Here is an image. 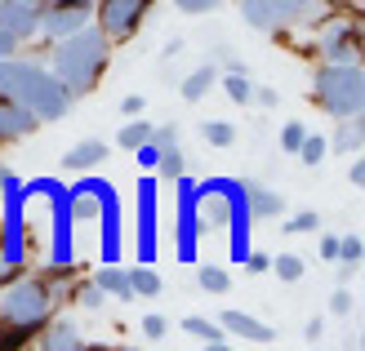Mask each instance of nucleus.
<instances>
[{"instance_id": "c9c22d12", "label": "nucleus", "mask_w": 365, "mask_h": 351, "mask_svg": "<svg viewBox=\"0 0 365 351\" xmlns=\"http://www.w3.org/2000/svg\"><path fill=\"white\" fill-rule=\"evenodd\" d=\"M245 271H254V276L272 271V258H267V253H250V258H245Z\"/></svg>"}, {"instance_id": "4c0bfd02", "label": "nucleus", "mask_w": 365, "mask_h": 351, "mask_svg": "<svg viewBox=\"0 0 365 351\" xmlns=\"http://www.w3.org/2000/svg\"><path fill=\"white\" fill-rule=\"evenodd\" d=\"M9 53H18V41L9 31H0V58H9Z\"/></svg>"}, {"instance_id": "39448f33", "label": "nucleus", "mask_w": 365, "mask_h": 351, "mask_svg": "<svg viewBox=\"0 0 365 351\" xmlns=\"http://www.w3.org/2000/svg\"><path fill=\"white\" fill-rule=\"evenodd\" d=\"M152 5H156V0H94V27L112 45H125V41L138 36L143 23H148Z\"/></svg>"}, {"instance_id": "a211bd4d", "label": "nucleus", "mask_w": 365, "mask_h": 351, "mask_svg": "<svg viewBox=\"0 0 365 351\" xmlns=\"http://www.w3.org/2000/svg\"><path fill=\"white\" fill-rule=\"evenodd\" d=\"M148 138H152V120H130V125H120V134H116V142L125 152H138Z\"/></svg>"}, {"instance_id": "e433bc0d", "label": "nucleus", "mask_w": 365, "mask_h": 351, "mask_svg": "<svg viewBox=\"0 0 365 351\" xmlns=\"http://www.w3.org/2000/svg\"><path fill=\"white\" fill-rule=\"evenodd\" d=\"M321 258H325V263H334V258H339V236H325L321 240Z\"/></svg>"}, {"instance_id": "ea45409f", "label": "nucleus", "mask_w": 365, "mask_h": 351, "mask_svg": "<svg viewBox=\"0 0 365 351\" xmlns=\"http://www.w3.org/2000/svg\"><path fill=\"white\" fill-rule=\"evenodd\" d=\"M303 334H307V338H321V334H325V320H307Z\"/></svg>"}, {"instance_id": "473e14b6", "label": "nucleus", "mask_w": 365, "mask_h": 351, "mask_svg": "<svg viewBox=\"0 0 365 351\" xmlns=\"http://www.w3.org/2000/svg\"><path fill=\"white\" fill-rule=\"evenodd\" d=\"M143 334L160 342V338L170 334V320H165V316H156V311H152V316H143Z\"/></svg>"}, {"instance_id": "f704fd0d", "label": "nucleus", "mask_w": 365, "mask_h": 351, "mask_svg": "<svg viewBox=\"0 0 365 351\" xmlns=\"http://www.w3.org/2000/svg\"><path fill=\"white\" fill-rule=\"evenodd\" d=\"M330 311H334V316H348V311H352V293H348V289H339L334 298H330Z\"/></svg>"}, {"instance_id": "4468645a", "label": "nucleus", "mask_w": 365, "mask_h": 351, "mask_svg": "<svg viewBox=\"0 0 365 351\" xmlns=\"http://www.w3.org/2000/svg\"><path fill=\"white\" fill-rule=\"evenodd\" d=\"M241 192L250 196V214L254 218H281L285 214V196L281 192L259 187V182H241Z\"/></svg>"}, {"instance_id": "c756f323", "label": "nucleus", "mask_w": 365, "mask_h": 351, "mask_svg": "<svg viewBox=\"0 0 365 351\" xmlns=\"http://www.w3.org/2000/svg\"><path fill=\"white\" fill-rule=\"evenodd\" d=\"M103 303H107V293H103V289H98L94 281H89V285H81V289H76V307H85V311H98Z\"/></svg>"}, {"instance_id": "7c9ffc66", "label": "nucleus", "mask_w": 365, "mask_h": 351, "mask_svg": "<svg viewBox=\"0 0 365 351\" xmlns=\"http://www.w3.org/2000/svg\"><path fill=\"white\" fill-rule=\"evenodd\" d=\"M303 138H307V129H303L299 120H289V125H281V152H289V156H294Z\"/></svg>"}, {"instance_id": "2eb2a0df", "label": "nucleus", "mask_w": 365, "mask_h": 351, "mask_svg": "<svg viewBox=\"0 0 365 351\" xmlns=\"http://www.w3.org/2000/svg\"><path fill=\"white\" fill-rule=\"evenodd\" d=\"M94 285L107 293V298H120V303L134 298V285H130V271H125V267H98Z\"/></svg>"}, {"instance_id": "6ab92c4d", "label": "nucleus", "mask_w": 365, "mask_h": 351, "mask_svg": "<svg viewBox=\"0 0 365 351\" xmlns=\"http://www.w3.org/2000/svg\"><path fill=\"white\" fill-rule=\"evenodd\" d=\"M152 169L160 174V178H182V152H178V147H156V164H152Z\"/></svg>"}, {"instance_id": "f03ea898", "label": "nucleus", "mask_w": 365, "mask_h": 351, "mask_svg": "<svg viewBox=\"0 0 365 351\" xmlns=\"http://www.w3.org/2000/svg\"><path fill=\"white\" fill-rule=\"evenodd\" d=\"M312 103L325 116H334V120L361 116V107H365L361 63H321L317 76H312Z\"/></svg>"}, {"instance_id": "aec40b11", "label": "nucleus", "mask_w": 365, "mask_h": 351, "mask_svg": "<svg viewBox=\"0 0 365 351\" xmlns=\"http://www.w3.org/2000/svg\"><path fill=\"white\" fill-rule=\"evenodd\" d=\"M130 285H134V298H156V293H160V276L152 267H134Z\"/></svg>"}, {"instance_id": "2f4dec72", "label": "nucleus", "mask_w": 365, "mask_h": 351, "mask_svg": "<svg viewBox=\"0 0 365 351\" xmlns=\"http://www.w3.org/2000/svg\"><path fill=\"white\" fill-rule=\"evenodd\" d=\"M223 0H174V9L178 14H192V18H200V14H214Z\"/></svg>"}, {"instance_id": "9d476101", "label": "nucleus", "mask_w": 365, "mask_h": 351, "mask_svg": "<svg viewBox=\"0 0 365 351\" xmlns=\"http://www.w3.org/2000/svg\"><path fill=\"white\" fill-rule=\"evenodd\" d=\"M36 129H41V120H36L23 103L0 98V142H23V138L36 134Z\"/></svg>"}, {"instance_id": "72a5a7b5", "label": "nucleus", "mask_w": 365, "mask_h": 351, "mask_svg": "<svg viewBox=\"0 0 365 351\" xmlns=\"http://www.w3.org/2000/svg\"><path fill=\"white\" fill-rule=\"evenodd\" d=\"M254 103H259L263 112H272V107L281 103V94H277V89H267V85H263V89H254Z\"/></svg>"}, {"instance_id": "79ce46f5", "label": "nucleus", "mask_w": 365, "mask_h": 351, "mask_svg": "<svg viewBox=\"0 0 365 351\" xmlns=\"http://www.w3.org/2000/svg\"><path fill=\"white\" fill-rule=\"evenodd\" d=\"M31 5H49V0H31Z\"/></svg>"}, {"instance_id": "cd10ccee", "label": "nucleus", "mask_w": 365, "mask_h": 351, "mask_svg": "<svg viewBox=\"0 0 365 351\" xmlns=\"http://www.w3.org/2000/svg\"><path fill=\"white\" fill-rule=\"evenodd\" d=\"M41 329H31V325H0V351H9V347H27V338H36Z\"/></svg>"}, {"instance_id": "4be33fe9", "label": "nucleus", "mask_w": 365, "mask_h": 351, "mask_svg": "<svg viewBox=\"0 0 365 351\" xmlns=\"http://www.w3.org/2000/svg\"><path fill=\"white\" fill-rule=\"evenodd\" d=\"M361 138H365L361 116H348V120H343V129L334 134V152H356V147H361Z\"/></svg>"}, {"instance_id": "9b49d317", "label": "nucleus", "mask_w": 365, "mask_h": 351, "mask_svg": "<svg viewBox=\"0 0 365 351\" xmlns=\"http://www.w3.org/2000/svg\"><path fill=\"white\" fill-rule=\"evenodd\" d=\"M107 156H112V147H107L103 138H81L76 147H67V152H63V169L85 174V169H98Z\"/></svg>"}, {"instance_id": "0eeeda50", "label": "nucleus", "mask_w": 365, "mask_h": 351, "mask_svg": "<svg viewBox=\"0 0 365 351\" xmlns=\"http://www.w3.org/2000/svg\"><path fill=\"white\" fill-rule=\"evenodd\" d=\"M85 23H94V5L89 0H49V5H41V36L45 41H63V36L81 31Z\"/></svg>"}, {"instance_id": "ddd939ff", "label": "nucleus", "mask_w": 365, "mask_h": 351, "mask_svg": "<svg viewBox=\"0 0 365 351\" xmlns=\"http://www.w3.org/2000/svg\"><path fill=\"white\" fill-rule=\"evenodd\" d=\"M36 338H41V347H45V351H81V347H85L81 329L71 325V320H53V325L45 320V329H41Z\"/></svg>"}, {"instance_id": "37998d69", "label": "nucleus", "mask_w": 365, "mask_h": 351, "mask_svg": "<svg viewBox=\"0 0 365 351\" xmlns=\"http://www.w3.org/2000/svg\"><path fill=\"white\" fill-rule=\"evenodd\" d=\"M89 5H94V0H89Z\"/></svg>"}, {"instance_id": "f257e3e1", "label": "nucleus", "mask_w": 365, "mask_h": 351, "mask_svg": "<svg viewBox=\"0 0 365 351\" xmlns=\"http://www.w3.org/2000/svg\"><path fill=\"white\" fill-rule=\"evenodd\" d=\"M107 67H112V41H107L94 23H85L81 31H71V36H63V41H53L49 71H53V76H58L76 98H81V94H94Z\"/></svg>"}, {"instance_id": "5701e85b", "label": "nucleus", "mask_w": 365, "mask_h": 351, "mask_svg": "<svg viewBox=\"0 0 365 351\" xmlns=\"http://www.w3.org/2000/svg\"><path fill=\"white\" fill-rule=\"evenodd\" d=\"M200 138H205L210 147H232L236 142V125H227V120H205V125H200Z\"/></svg>"}, {"instance_id": "423d86ee", "label": "nucleus", "mask_w": 365, "mask_h": 351, "mask_svg": "<svg viewBox=\"0 0 365 351\" xmlns=\"http://www.w3.org/2000/svg\"><path fill=\"white\" fill-rule=\"evenodd\" d=\"M321 63H361V27L356 18H325L321 41H317Z\"/></svg>"}, {"instance_id": "b1692460", "label": "nucleus", "mask_w": 365, "mask_h": 351, "mask_svg": "<svg viewBox=\"0 0 365 351\" xmlns=\"http://www.w3.org/2000/svg\"><path fill=\"white\" fill-rule=\"evenodd\" d=\"M334 263H343V276H356L361 267V236H343L339 240V258Z\"/></svg>"}, {"instance_id": "bb28decb", "label": "nucleus", "mask_w": 365, "mask_h": 351, "mask_svg": "<svg viewBox=\"0 0 365 351\" xmlns=\"http://www.w3.org/2000/svg\"><path fill=\"white\" fill-rule=\"evenodd\" d=\"M272 271H277L285 285H294V281H303V258L299 253H281V258H272Z\"/></svg>"}, {"instance_id": "c85d7f7f", "label": "nucleus", "mask_w": 365, "mask_h": 351, "mask_svg": "<svg viewBox=\"0 0 365 351\" xmlns=\"http://www.w3.org/2000/svg\"><path fill=\"white\" fill-rule=\"evenodd\" d=\"M317 227H321L317 209H299L294 218H285V236H303V231H317Z\"/></svg>"}, {"instance_id": "a19ab883", "label": "nucleus", "mask_w": 365, "mask_h": 351, "mask_svg": "<svg viewBox=\"0 0 365 351\" xmlns=\"http://www.w3.org/2000/svg\"><path fill=\"white\" fill-rule=\"evenodd\" d=\"M0 187H14V174L5 169V164H0Z\"/></svg>"}, {"instance_id": "1a4fd4ad", "label": "nucleus", "mask_w": 365, "mask_h": 351, "mask_svg": "<svg viewBox=\"0 0 365 351\" xmlns=\"http://www.w3.org/2000/svg\"><path fill=\"white\" fill-rule=\"evenodd\" d=\"M0 31H9L18 45L41 36V5H31V0H0Z\"/></svg>"}, {"instance_id": "dca6fc26", "label": "nucleus", "mask_w": 365, "mask_h": 351, "mask_svg": "<svg viewBox=\"0 0 365 351\" xmlns=\"http://www.w3.org/2000/svg\"><path fill=\"white\" fill-rule=\"evenodd\" d=\"M214 85H218V67H214V63H200L192 76H182V98H187V103H200Z\"/></svg>"}, {"instance_id": "6e6552de", "label": "nucleus", "mask_w": 365, "mask_h": 351, "mask_svg": "<svg viewBox=\"0 0 365 351\" xmlns=\"http://www.w3.org/2000/svg\"><path fill=\"white\" fill-rule=\"evenodd\" d=\"M45 63H36V58H23V53H9V58H0V98H14V103H23L31 98V89L41 85L45 76Z\"/></svg>"}, {"instance_id": "58836bf2", "label": "nucleus", "mask_w": 365, "mask_h": 351, "mask_svg": "<svg viewBox=\"0 0 365 351\" xmlns=\"http://www.w3.org/2000/svg\"><path fill=\"white\" fill-rule=\"evenodd\" d=\"M120 112H125V116H138V112H143V98H138V94H130V98L120 103Z\"/></svg>"}, {"instance_id": "f8f14e48", "label": "nucleus", "mask_w": 365, "mask_h": 351, "mask_svg": "<svg viewBox=\"0 0 365 351\" xmlns=\"http://www.w3.org/2000/svg\"><path fill=\"white\" fill-rule=\"evenodd\" d=\"M227 329V334H236V338H245V342H277V329L272 325H263V320H254L250 311H223V320H218Z\"/></svg>"}, {"instance_id": "412c9836", "label": "nucleus", "mask_w": 365, "mask_h": 351, "mask_svg": "<svg viewBox=\"0 0 365 351\" xmlns=\"http://www.w3.org/2000/svg\"><path fill=\"white\" fill-rule=\"evenodd\" d=\"M223 94L245 107V103H254V85L245 80V71H227V76H223Z\"/></svg>"}, {"instance_id": "f3484780", "label": "nucleus", "mask_w": 365, "mask_h": 351, "mask_svg": "<svg viewBox=\"0 0 365 351\" xmlns=\"http://www.w3.org/2000/svg\"><path fill=\"white\" fill-rule=\"evenodd\" d=\"M182 334H187V338H200L205 347H227V329L214 325V320H200V316H187V320H182Z\"/></svg>"}, {"instance_id": "7ed1b4c3", "label": "nucleus", "mask_w": 365, "mask_h": 351, "mask_svg": "<svg viewBox=\"0 0 365 351\" xmlns=\"http://www.w3.org/2000/svg\"><path fill=\"white\" fill-rule=\"evenodd\" d=\"M53 307H58V293H53V281H45V276H14L0 289V320L5 325L45 329Z\"/></svg>"}, {"instance_id": "393cba45", "label": "nucleus", "mask_w": 365, "mask_h": 351, "mask_svg": "<svg viewBox=\"0 0 365 351\" xmlns=\"http://www.w3.org/2000/svg\"><path fill=\"white\" fill-rule=\"evenodd\" d=\"M325 152H330V138H321V134H307V138L299 142V152H294V156H299L303 164H321V160H325Z\"/></svg>"}, {"instance_id": "a878e982", "label": "nucleus", "mask_w": 365, "mask_h": 351, "mask_svg": "<svg viewBox=\"0 0 365 351\" xmlns=\"http://www.w3.org/2000/svg\"><path fill=\"white\" fill-rule=\"evenodd\" d=\"M196 285L205 289V293H227V289H232V276H227L223 267H200V276H196Z\"/></svg>"}, {"instance_id": "20e7f679", "label": "nucleus", "mask_w": 365, "mask_h": 351, "mask_svg": "<svg viewBox=\"0 0 365 351\" xmlns=\"http://www.w3.org/2000/svg\"><path fill=\"white\" fill-rule=\"evenodd\" d=\"M241 18L254 31H289L325 23V0H241Z\"/></svg>"}]
</instances>
